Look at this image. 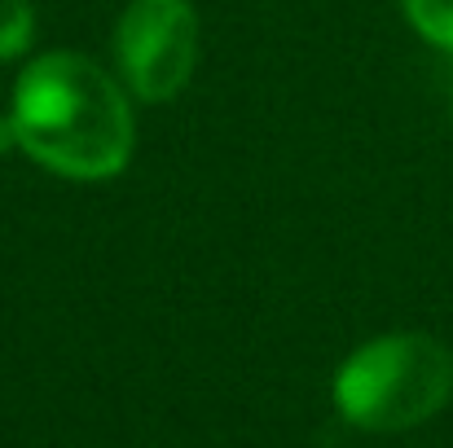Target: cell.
I'll list each match as a JSON object with an SVG mask.
<instances>
[{
	"instance_id": "obj_1",
	"label": "cell",
	"mask_w": 453,
	"mask_h": 448,
	"mask_svg": "<svg viewBox=\"0 0 453 448\" xmlns=\"http://www.w3.org/2000/svg\"><path fill=\"white\" fill-rule=\"evenodd\" d=\"M18 149L62 180H111L133 163V93L97 57L75 49L35 53L9 97Z\"/></svg>"
},
{
	"instance_id": "obj_6",
	"label": "cell",
	"mask_w": 453,
	"mask_h": 448,
	"mask_svg": "<svg viewBox=\"0 0 453 448\" xmlns=\"http://www.w3.org/2000/svg\"><path fill=\"white\" fill-rule=\"evenodd\" d=\"M449 119H453V93H449Z\"/></svg>"
},
{
	"instance_id": "obj_4",
	"label": "cell",
	"mask_w": 453,
	"mask_h": 448,
	"mask_svg": "<svg viewBox=\"0 0 453 448\" xmlns=\"http://www.w3.org/2000/svg\"><path fill=\"white\" fill-rule=\"evenodd\" d=\"M405 22L441 53H453V0H401Z\"/></svg>"
},
{
	"instance_id": "obj_3",
	"label": "cell",
	"mask_w": 453,
	"mask_h": 448,
	"mask_svg": "<svg viewBox=\"0 0 453 448\" xmlns=\"http://www.w3.org/2000/svg\"><path fill=\"white\" fill-rule=\"evenodd\" d=\"M115 66L133 102H172L198 66V13L189 0H128L115 27Z\"/></svg>"
},
{
	"instance_id": "obj_5",
	"label": "cell",
	"mask_w": 453,
	"mask_h": 448,
	"mask_svg": "<svg viewBox=\"0 0 453 448\" xmlns=\"http://www.w3.org/2000/svg\"><path fill=\"white\" fill-rule=\"evenodd\" d=\"M35 40V4L31 0H0V62H13Z\"/></svg>"
},
{
	"instance_id": "obj_2",
	"label": "cell",
	"mask_w": 453,
	"mask_h": 448,
	"mask_svg": "<svg viewBox=\"0 0 453 448\" xmlns=\"http://www.w3.org/2000/svg\"><path fill=\"white\" fill-rule=\"evenodd\" d=\"M453 400V347L418 334H379L334 374V409L361 431H410Z\"/></svg>"
}]
</instances>
